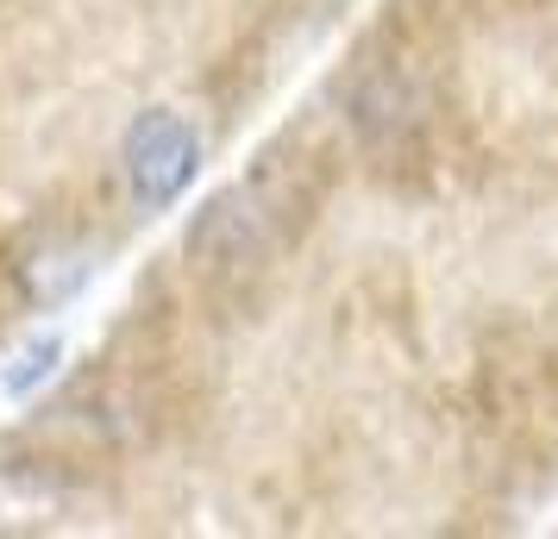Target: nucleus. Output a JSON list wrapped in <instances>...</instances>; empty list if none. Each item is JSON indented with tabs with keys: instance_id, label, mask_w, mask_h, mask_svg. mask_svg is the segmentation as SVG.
<instances>
[{
	"instance_id": "nucleus-1",
	"label": "nucleus",
	"mask_w": 558,
	"mask_h": 539,
	"mask_svg": "<svg viewBox=\"0 0 558 539\" xmlns=\"http://www.w3.org/2000/svg\"><path fill=\"white\" fill-rule=\"evenodd\" d=\"M270 238H277V213H270V201L252 188V195H239V201L214 207L202 226H195L189 252L202 257L207 277H245L252 264H264Z\"/></svg>"
},
{
	"instance_id": "nucleus-3",
	"label": "nucleus",
	"mask_w": 558,
	"mask_h": 539,
	"mask_svg": "<svg viewBox=\"0 0 558 539\" xmlns=\"http://www.w3.org/2000/svg\"><path fill=\"white\" fill-rule=\"evenodd\" d=\"M126 170H132L138 201H170L189 182V170H195V132H189V120H177V113L145 120V126L132 132Z\"/></svg>"
},
{
	"instance_id": "nucleus-2",
	"label": "nucleus",
	"mask_w": 558,
	"mask_h": 539,
	"mask_svg": "<svg viewBox=\"0 0 558 539\" xmlns=\"http://www.w3.org/2000/svg\"><path fill=\"white\" fill-rule=\"evenodd\" d=\"M421 126H427V101L402 70H371L352 88V132L371 151H402L421 138Z\"/></svg>"
}]
</instances>
